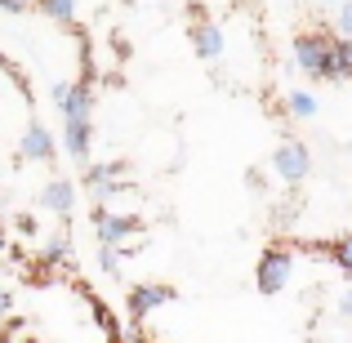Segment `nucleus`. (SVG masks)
<instances>
[{
  "instance_id": "obj_10",
  "label": "nucleus",
  "mask_w": 352,
  "mask_h": 343,
  "mask_svg": "<svg viewBox=\"0 0 352 343\" xmlns=\"http://www.w3.org/2000/svg\"><path fill=\"white\" fill-rule=\"evenodd\" d=\"M18 152H23V161H54V134L41 125V120H32Z\"/></svg>"
},
{
  "instance_id": "obj_14",
  "label": "nucleus",
  "mask_w": 352,
  "mask_h": 343,
  "mask_svg": "<svg viewBox=\"0 0 352 343\" xmlns=\"http://www.w3.org/2000/svg\"><path fill=\"white\" fill-rule=\"evenodd\" d=\"M326 254L335 258V263L344 267V272H352V236H339V241H330V245H326Z\"/></svg>"
},
{
  "instance_id": "obj_11",
  "label": "nucleus",
  "mask_w": 352,
  "mask_h": 343,
  "mask_svg": "<svg viewBox=\"0 0 352 343\" xmlns=\"http://www.w3.org/2000/svg\"><path fill=\"white\" fill-rule=\"evenodd\" d=\"M32 5L41 9L45 18L63 23V27H72V23H76V0H32Z\"/></svg>"
},
{
  "instance_id": "obj_20",
  "label": "nucleus",
  "mask_w": 352,
  "mask_h": 343,
  "mask_svg": "<svg viewBox=\"0 0 352 343\" xmlns=\"http://www.w3.org/2000/svg\"><path fill=\"white\" fill-rule=\"evenodd\" d=\"M9 312H14V294H9V290H5V285H0V321H5V317H9Z\"/></svg>"
},
{
  "instance_id": "obj_18",
  "label": "nucleus",
  "mask_w": 352,
  "mask_h": 343,
  "mask_svg": "<svg viewBox=\"0 0 352 343\" xmlns=\"http://www.w3.org/2000/svg\"><path fill=\"white\" fill-rule=\"evenodd\" d=\"M0 9H5V14H27V9H36L32 0H0Z\"/></svg>"
},
{
  "instance_id": "obj_15",
  "label": "nucleus",
  "mask_w": 352,
  "mask_h": 343,
  "mask_svg": "<svg viewBox=\"0 0 352 343\" xmlns=\"http://www.w3.org/2000/svg\"><path fill=\"white\" fill-rule=\"evenodd\" d=\"M120 258H125V250H120V245H98V267H103L107 276L120 272Z\"/></svg>"
},
{
  "instance_id": "obj_5",
  "label": "nucleus",
  "mask_w": 352,
  "mask_h": 343,
  "mask_svg": "<svg viewBox=\"0 0 352 343\" xmlns=\"http://www.w3.org/2000/svg\"><path fill=\"white\" fill-rule=\"evenodd\" d=\"M197 14H192V45H197V58L206 63H219L223 58V27L214 23V18L201 14V5H192Z\"/></svg>"
},
{
  "instance_id": "obj_6",
  "label": "nucleus",
  "mask_w": 352,
  "mask_h": 343,
  "mask_svg": "<svg viewBox=\"0 0 352 343\" xmlns=\"http://www.w3.org/2000/svg\"><path fill=\"white\" fill-rule=\"evenodd\" d=\"M174 299H179V290H174V285L143 281V285H134V290H129V317L143 321V317H152L156 308H165V303H174Z\"/></svg>"
},
{
  "instance_id": "obj_2",
  "label": "nucleus",
  "mask_w": 352,
  "mask_h": 343,
  "mask_svg": "<svg viewBox=\"0 0 352 343\" xmlns=\"http://www.w3.org/2000/svg\"><path fill=\"white\" fill-rule=\"evenodd\" d=\"M290 272H294V254L290 250H281V245L263 250V258H258V267H254L258 294H281L285 281H290Z\"/></svg>"
},
{
  "instance_id": "obj_4",
  "label": "nucleus",
  "mask_w": 352,
  "mask_h": 343,
  "mask_svg": "<svg viewBox=\"0 0 352 343\" xmlns=\"http://www.w3.org/2000/svg\"><path fill=\"white\" fill-rule=\"evenodd\" d=\"M94 232H98V245H125V241H138V236H143V219L98 210V214H94Z\"/></svg>"
},
{
  "instance_id": "obj_3",
  "label": "nucleus",
  "mask_w": 352,
  "mask_h": 343,
  "mask_svg": "<svg viewBox=\"0 0 352 343\" xmlns=\"http://www.w3.org/2000/svg\"><path fill=\"white\" fill-rule=\"evenodd\" d=\"M272 170H276V179H285V183H303L312 174V152L299 143V138H285V143L272 152Z\"/></svg>"
},
{
  "instance_id": "obj_17",
  "label": "nucleus",
  "mask_w": 352,
  "mask_h": 343,
  "mask_svg": "<svg viewBox=\"0 0 352 343\" xmlns=\"http://www.w3.org/2000/svg\"><path fill=\"white\" fill-rule=\"evenodd\" d=\"M339 36H352V0H339Z\"/></svg>"
},
{
  "instance_id": "obj_22",
  "label": "nucleus",
  "mask_w": 352,
  "mask_h": 343,
  "mask_svg": "<svg viewBox=\"0 0 352 343\" xmlns=\"http://www.w3.org/2000/svg\"><path fill=\"white\" fill-rule=\"evenodd\" d=\"M0 67H9V63H5V58H0Z\"/></svg>"
},
{
  "instance_id": "obj_21",
  "label": "nucleus",
  "mask_w": 352,
  "mask_h": 343,
  "mask_svg": "<svg viewBox=\"0 0 352 343\" xmlns=\"http://www.w3.org/2000/svg\"><path fill=\"white\" fill-rule=\"evenodd\" d=\"M339 312H344V317H352V290L344 294V299H339Z\"/></svg>"
},
{
  "instance_id": "obj_16",
  "label": "nucleus",
  "mask_w": 352,
  "mask_h": 343,
  "mask_svg": "<svg viewBox=\"0 0 352 343\" xmlns=\"http://www.w3.org/2000/svg\"><path fill=\"white\" fill-rule=\"evenodd\" d=\"M67 250H72V232H58V236L45 245V258H50V263H63V258H67Z\"/></svg>"
},
{
  "instance_id": "obj_13",
  "label": "nucleus",
  "mask_w": 352,
  "mask_h": 343,
  "mask_svg": "<svg viewBox=\"0 0 352 343\" xmlns=\"http://www.w3.org/2000/svg\"><path fill=\"white\" fill-rule=\"evenodd\" d=\"M335 80H352V36H335Z\"/></svg>"
},
{
  "instance_id": "obj_12",
  "label": "nucleus",
  "mask_w": 352,
  "mask_h": 343,
  "mask_svg": "<svg viewBox=\"0 0 352 343\" xmlns=\"http://www.w3.org/2000/svg\"><path fill=\"white\" fill-rule=\"evenodd\" d=\"M285 112L299 116V120H312L317 116V98H312L308 89H290V94H285Z\"/></svg>"
},
{
  "instance_id": "obj_8",
  "label": "nucleus",
  "mask_w": 352,
  "mask_h": 343,
  "mask_svg": "<svg viewBox=\"0 0 352 343\" xmlns=\"http://www.w3.org/2000/svg\"><path fill=\"white\" fill-rule=\"evenodd\" d=\"M63 120H94V80H72L63 98Z\"/></svg>"
},
{
  "instance_id": "obj_7",
  "label": "nucleus",
  "mask_w": 352,
  "mask_h": 343,
  "mask_svg": "<svg viewBox=\"0 0 352 343\" xmlns=\"http://www.w3.org/2000/svg\"><path fill=\"white\" fill-rule=\"evenodd\" d=\"M36 206L50 210V214H58V219H72V210H76V188H72L67 179H54V183H45V188H41Z\"/></svg>"
},
{
  "instance_id": "obj_19",
  "label": "nucleus",
  "mask_w": 352,
  "mask_h": 343,
  "mask_svg": "<svg viewBox=\"0 0 352 343\" xmlns=\"http://www.w3.org/2000/svg\"><path fill=\"white\" fill-rule=\"evenodd\" d=\"M245 183H250L254 192H267V179H263V170H250V174H245Z\"/></svg>"
},
{
  "instance_id": "obj_1",
  "label": "nucleus",
  "mask_w": 352,
  "mask_h": 343,
  "mask_svg": "<svg viewBox=\"0 0 352 343\" xmlns=\"http://www.w3.org/2000/svg\"><path fill=\"white\" fill-rule=\"evenodd\" d=\"M294 63L308 80H335V36L299 32L294 36Z\"/></svg>"
},
{
  "instance_id": "obj_9",
  "label": "nucleus",
  "mask_w": 352,
  "mask_h": 343,
  "mask_svg": "<svg viewBox=\"0 0 352 343\" xmlns=\"http://www.w3.org/2000/svg\"><path fill=\"white\" fill-rule=\"evenodd\" d=\"M63 147H67L72 161L85 165L89 161V147H94V120H63Z\"/></svg>"
}]
</instances>
